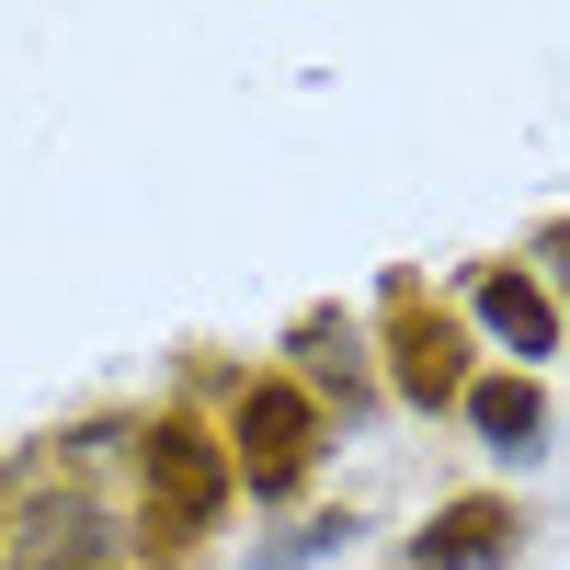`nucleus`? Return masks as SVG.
I'll use <instances>...</instances> for the list:
<instances>
[{
    "instance_id": "f03ea898",
    "label": "nucleus",
    "mask_w": 570,
    "mask_h": 570,
    "mask_svg": "<svg viewBox=\"0 0 570 570\" xmlns=\"http://www.w3.org/2000/svg\"><path fill=\"white\" fill-rule=\"evenodd\" d=\"M308 422H320V411H308V389H285V376L240 400V445H252V480H263V491H285V480H297Z\"/></svg>"
},
{
    "instance_id": "423d86ee",
    "label": "nucleus",
    "mask_w": 570,
    "mask_h": 570,
    "mask_svg": "<svg viewBox=\"0 0 570 570\" xmlns=\"http://www.w3.org/2000/svg\"><path fill=\"white\" fill-rule=\"evenodd\" d=\"M468 422H480L491 445H537V389L525 376H480V389H468Z\"/></svg>"
},
{
    "instance_id": "20e7f679",
    "label": "nucleus",
    "mask_w": 570,
    "mask_h": 570,
    "mask_svg": "<svg viewBox=\"0 0 570 570\" xmlns=\"http://www.w3.org/2000/svg\"><path fill=\"white\" fill-rule=\"evenodd\" d=\"M491 559H513V513L502 502H456L445 525L411 548V570H491Z\"/></svg>"
},
{
    "instance_id": "f257e3e1",
    "label": "nucleus",
    "mask_w": 570,
    "mask_h": 570,
    "mask_svg": "<svg viewBox=\"0 0 570 570\" xmlns=\"http://www.w3.org/2000/svg\"><path fill=\"white\" fill-rule=\"evenodd\" d=\"M137 456H149V513H160L171 537L217 525V502H228V445H217V434H195V422H160Z\"/></svg>"
},
{
    "instance_id": "7ed1b4c3",
    "label": "nucleus",
    "mask_w": 570,
    "mask_h": 570,
    "mask_svg": "<svg viewBox=\"0 0 570 570\" xmlns=\"http://www.w3.org/2000/svg\"><path fill=\"white\" fill-rule=\"evenodd\" d=\"M400 389H411L422 411L468 400V376H456V320H434V308H400Z\"/></svg>"
},
{
    "instance_id": "39448f33",
    "label": "nucleus",
    "mask_w": 570,
    "mask_h": 570,
    "mask_svg": "<svg viewBox=\"0 0 570 570\" xmlns=\"http://www.w3.org/2000/svg\"><path fill=\"white\" fill-rule=\"evenodd\" d=\"M480 320L502 331L513 354H548V343H559V308H548V285H525V274H480Z\"/></svg>"
},
{
    "instance_id": "0eeeda50",
    "label": "nucleus",
    "mask_w": 570,
    "mask_h": 570,
    "mask_svg": "<svg viewBox=\"0 0 570 570\" xmlns=\"http://www.w3.org/2000/svg\"><path fill=\"white\" fill-rule=\"evenodd\" d=\"M80 537H91V513H80V502H35L23 559H80Z\"/></svg>"
}]
</instances>
